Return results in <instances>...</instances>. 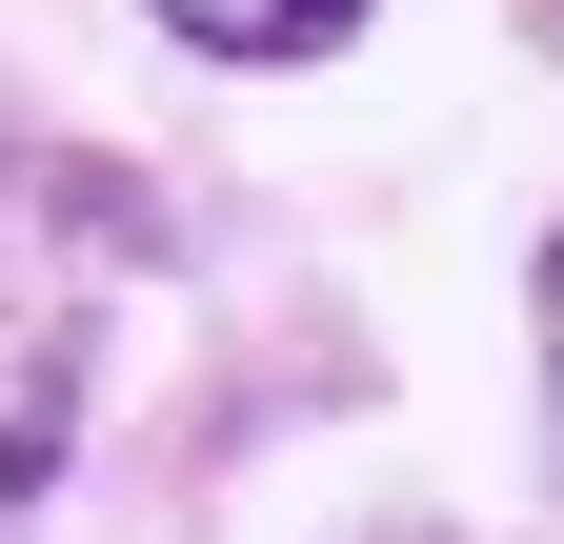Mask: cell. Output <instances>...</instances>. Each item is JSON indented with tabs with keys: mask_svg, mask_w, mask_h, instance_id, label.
Instances as JSON below:
<instances>
[{
	"mask_svg": "<svg viewBox=\"0 0 564 544\" xmlns=\"http://www.w3.org/2000/svg\"><path fill=\"white\" fill-rule=\"evenodd\" d=\"M162 41H202V61H343L364 41V0H141Z\"/></svg>",
	"mask_w": 564,
	"mask_h": 544,
	"instance_id": "obj_1",
	"label": "cell"
},
{
	"mask_svg": "<svg viewBox=\"0 0 564 544\" xmlns=\"http://www.w3.org/2000/svg\"><path fill=\"white\" fill-rule=\"evenodd\" d=\"M544 403H564V242H544Z\"/></svg>",
	"mask_w": 564,
	"mask_h": 544,
	"instance_id": "obj_2",
	"label": "cell"
},
{
	"mask_svg": "<svg viewBox=\"0 0 564 544\" xmlns=\"http://www.w3.org/2000/svg\"><path fill=\"white\" fill-rule=\"evenodd\" d=\"M0 544H41V485H0Z\"/></svg>",
	"mask_w": 564,
	"mask_h": 544,
	"instance_id": "obj_3",
	"label": "cell"
}]
</instances>
